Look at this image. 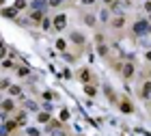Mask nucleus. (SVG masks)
<instances>
[{
  "label": "nucleus",
  "instance_id": "nucleus-25",
  "mask_svg": "<svg viewBox=\"0 0 151 136\" xmlns=\"http://www.w3.org/2000/svg\"><path fill=\"white\" fill-rule=\"evenodd\" d=\"M104 2H106V4H112V2H114V0H104Z\"/></svg>",
  "mask_w": 151,
  "mask_h": 136
},
{
  "label": "nucleus",
  "instance_id": "nucleus-15",
  "mask_svg": "<svg viewBox=\"0 0 151 136\" xmlns=\"http://www.w3.org/2000/svg\"><path fill=\"white\" fill-rule=\"evenodd\" d=\"M26 108H28V110H37V104H35V101H26Z\"/></svg>",
  "mask_w": 151,
  "mask_h": 136
},
{
  "label": "nucleus",
  "instance_id": "nucleus-12",
  "mask_svg": "<svg viewBox=\"0 0 151 136\" xmlns=\"http://www.w3.org/2000/svg\"><path fill=\"white\" fill-rule=\"evenodd\" d=\"M99 17H101V22H108V17H110V13H108V9H104L99 13Z\"/></svg>",
  "mask_w": 151,
  "mask_h": 136
},
{
  "label": "nucleus",
  "instance_id": "nucleus-18",
  "mask_svg": "<svg viewBox=\"0 0 151 136\" xmlns=\"http://www.w3.org/2000/svg\"><path fill=\"white\" fill-rule=\"evenodd\" d=\"M52 134H54V136H65L63 130H54V127H52Z\"/></svg>",
  "mask_w": 151,
  "mask_h": 136
},
{
  "label": "nucleus",
  "instance_id": "nucleus-6",
  "mask_svg": "<svg viewBox=\"0 0 151 136\" xmlns=\"http://www.w3.org/2000/svg\"><path fill=\"white\" fill-rule=\"evenodd\" d=\"M69 39H71L73 43H84V37H82L80 32H71V37H69Z\"/></svg>",
  "mask_w": 151,
  "mask_h": 136
},
{
  "label": "nucleus",
  "instance_id": "nucleus-3",
  "mask_svg": "<svg viewBox=\"0 0 151 136\" xmlns=\"http://www.w3.org/2000/svg\"><path fill=\"white\" fill-rule=\"evenodd\" d=\"M47 4H50L47 0H35V2H32V9H35V11H45Z\"/></svg>",
  "mask_w": 151,
  "mask_h": 136
},
{
  "label": "nucleus",
  "instance_id": "nucleus-20",
  "mask_svg": "<svg viewBox=\"0 0 151 136\" xmlns=\"http://www.w3.org/2000/svg\"><path fill=\"white\" fill-rule=\"evenodd\" d=\"M47 2H50V6H58L60 2H63V0H47Z\"/></svg>",
  "mask_w": 151,
  "mask_h": 136
},
{
  "label": "nucleus",
  "instance_id": "nucleus-24",
  "mask_svg": "<svg viewBox=\"0 0 151 136\" xmlns=\"http://www.w3.org/2000/svg\"><path fill=\"white\" fill-rule=\"evenodd\" d=\"M145 9H147V11H151V2H145Z\"/></svg>",
  "mask_w": 151,
  "mask_h": 136
},
{
  "label": "nucleus",
  "instance_id": "nucleus-28",
  "mask_svg": "<svg viewBox=\"0 0 151 136\" xmlns=\"http://www.w3.org/2000/svg\"><path fill=\"white\" fill-rule=\"evenodd\" d=\"M149 32H151V26H149Z\"/></svg>",
  "mask_w": 151,
  "mask_h": 136
},
{
  "label": "nucleus",
  "instance_id": "nucleus-22",
  "mask_svg": "<svg viewBox=\"0 0 151 136\" xmlns=\"http://www.w3.org/2000/svg\"><path fill=\"white\" fill-rule=\"evenodd\" d=\"M56 47L58 50H65V41H56Z\"/></svg>",
  "mask_w": 151,
  "mask_h": 136
},
{
  "label": "nucleus",
  "instance_id": "nucleus-16",
  "mask_svg": "<svg viewBox=\"0 0 151 136\" xmlns=\"http://www.w3.org/2000/svg\"><path fill=\"white\" fill-rule=\"evenodd\" d=\"M17 123H26V112H22V114H17Z\"/></svg>",
  "mask_w": 151,
  "mask_h": 136
},
{
  "label": "nucleus",
  "instance_id": "nucleus-21",
  "mask_svg": "<svg viewBox=\"0 0 151 136\" xmlns=\"http://www.w3.org/2000/svg\"><path fill=\"white\" fill-rule=\"evenodd\" d=\"M26 2H24V0H17V2H15V9H22V6H24Z\"/></svg>",
  "mask_w": 151,
  "mask_h": 136
},
{
  "label": "nucleus",
  "instance_id": "nucleus-26",
  "mask_svg": "<svg viewBox=\"0 0 151 136\" xmlns=\"http://www.w3.org/2000/svg\"><path fill=\"white\" fill-rule=\"evenodd\" d=\"M147 58H149V60H151V52H147Z\"/></svg>",
  "mask_w": 151,
  "mask_h": 136
},
{
  "label": "nucleus",
  "instance_id": "nucleus-2",
  "mask_svg": "<svg viewBox=\"0 0 151 136\" xmlns=\"http://www.w3.org/2000/svg\"><path fill=\"white\" fill-rule=\"evenodd\" d=\"M65 26H67V17L65 15H56V17H54V28H56V30H63Z\"/></svg>",
  "mask_w": 151,
  "mask_h": 136
},
{
  "label": "nucleus",
  "instance_id": "nucleus-9",
  "mask_svg": "<svg viewBox=\"0 0 151 136\" xmlns=\"http://www.w3.org/2000/svg\"><path fill=\"white\" fill-rule=\"evenodd\" d=\"M121 110H123V112H132L134 108H132V104H129V101H123V104H121Z\"/></svg>",
  "mask_w": 151,
  "mask_h": 136
},
{
  "label": "nucleus",
  "instance_id": "nucleus-8",
  "mask_svg": "<svg viewBox=\"0 0 151 136\" xmlns=\"http://www.w3.org/2000/svg\"><path fill=\"white\" fill-rule=\"evenodd\" d=\"M15 11H17L15 6H13V9H4V11H2V15H4V17H15Z\"/></svg>",
  "mask_w": 151,
  "mask_h": 136
},
{
  "label": "nucleus",
  "instance_id": "nucleus-27",
  "mask_svg": "<svg viewBox=\"0 0 151 136\" xmlns=\"http://www.w3.org/2000/svg\"><path fill=\"white\" fill-rule=\"evenodd\" d=\"M2 2H4V0H0V4H2Z\"/></svg>",
  "mask_w": 151,
  "mask_h": 136
},
{
  "label": "nucleus",
  "instance_id": "nucleus-19",
  "mask_svg": "<svg viewBox=\"0 0 151 136\" xmlns=\"http://www.w3.org/2000/svg\"><path fill=\"white\" fill-rule=\"evenodd\" d=\"M28 136H39V130H35V127H30V130H28Z\"/></svg>",
  "mask_w": 151,
  "mask_h": 136
},
{
  "label": "nucleus",
  "instance_id": "nucleus-11",
  "mask_svg": "<svg viewBox=\"0 0 151 136\" xmlns=\"http://www.w3.org/2000/svg\"><path fill=\"white\" fill-rule=\"evenodd\" d=\"M50 117H47V112H39V123H47Z\"/></svg>",
  "mask_w": 151,
  "mask_h": 136
},
{
  "label": "nucleus",
  "instance_id": "nucleus-7",
  "mask_svg": "<svg viewBox=\"0 0 151 136\" xmlns=\"http://www.w3.org/2000/svg\"><path fill=\"white\" fill-rule=\"evenodd\" d=\"M32 22H41V19H43V11H32Z\"/></svg>",
  "mask_w": 151,
  "mask_h": 136
},
{
  "label": "nucleus",
  "instance_id": "nucleus-1",
  "mask_svg": "<svg viewBox=\"0 0 151 136\" xmlns=\"http://www.w3.org/2000/svg\"><path fill=\"white\" fill-rule=\"evenodd\" d=\"M147 32H149V19H138V22L134 24V35L142 37V35H147Z\"/></svg>",
  "mask_w": 151,
  "mask_h": 136
},
{
  "label": "nucleus",
  "instance_id": "nucleus-13",
  "mask_svg": "<svg viewBox=\"0 0 151 136\" xmlns=\"http://www.w3.org/2000/svg\"><path fill=\"white\" fill-rule=\"evenodd\" d=\"M112 26H114V28H121V26H123V17L119 15V17H116L114 22H112Z\"/></svg>",
  "mask_w": 151,
  "mask_h": 136
},
{
  "label": "nucleus",
  "instance_id": "nucleus-14",
  "mask_svg": "<svg viewBox=\"0 0 151 136\" xmlns=\"http://www.w3.org/2000/svg\"><path fill=\"white\" fill-rule=\"evenodd\" d=\"M9 91H11V95H19V93H22L19 86H9Z\"/></svg>",
  "mask_w": 151,
  "mask_h": 136
},
{
  "label": "nucleus",
  "instance_id": "nucleus-10",
  "mask_svg": "<svg viewBox=\"0 0 151 136\" xmlns=\"http://www.w3.org/2000/svg\"><path fill=\"white\" fill-rule=\"evenodd\" d=\"M2 110H13V101L11 99H4L2 101Z\"/></svg>",
  "mask_w": 151,
  "mask_h": 136
},
{
  "label": "nucleus",
  "instance_id": "nucleus-17",
  "mask_svg": "<svg viewBox=\"0 0 151 136\" xmlns=\"http://www.w3.org/2000/svg\"><path fill=\"white\" fill-rule=\"evenodd\" d=\"M84 22L91 26V24H95V17H93V15H84Z\"/></svg>",
  "mask_w": 151,
  "mask_h": 136
},
{
  "label": "nucleus",
  "instance_id": "nucleus-4",
  "mask_svg": "<svg viewBox=\"0 0 151 136\" xmlns=\"http://www.w3.org/2000/svg\"><path fill=\"white\" fill-rule=\"evenodd\" d=\"M140 95H142L145 99H149V97H151V82H145V84H142V91H140Z\"/></svg>",
  "mask_w": 151,
  "mask_h": 136
},
{
  "label": "nucleus",
  "instance_id": "nucleus-23",
  "mask_svg": "<svg viewBox=\"0 0 151 136\" xmlns=\"http://www.w3.org/2000/svg\"><path fill=\"white\" fill-rule=\"evenodd\" d=\"M95 0H82V4H93Z\"/></svg>",
  "mask_w": 151,
  "mask_h": 136
},
{
  "label": "nucleus",
  "instance_id": "nucleus-5",
  "mask_svg": "<svg viewBox=\"0 0 151 136\" xmlns=\"http://www.w3.org/2000/svg\"><path fill=\"white\" fill-rule=\"evenodd\" d=\"M123 76H125V78H132L134 76V65L132 63H127L125 67H123Z\"/></svg>",
  "mask_w": 151,
  "mask_h": 136
}]
</instances>
